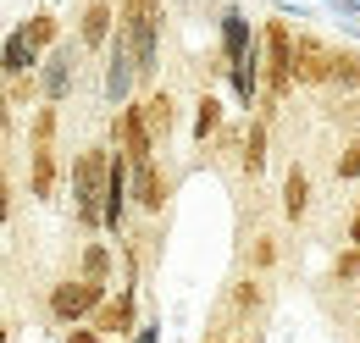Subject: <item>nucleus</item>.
<instances>
[{"label": "nucleus", "mask_w": 360, "mask_h": 343, "mask_svg": "<svg viewBox=\"0 0 360 343\" xmlns=\"http://www.w3.org/2000/svg\"><path fill=\"white\" fill-rule=\"evenodd\" d=\"M111 155L117 144H89L72 161V200L84 227H105V200H111Z\"/></svg>", "instance_id": "nucleus-1"}, {"label": "nucleus", "mask_w": 360, "mask_h": 343, "mask_svg": "<svg viewBox=\"0 0 360 343\" xmlns=\"http://www.w3.org/2000/svg\"><path fill=\"white\" fill-rule=\"evenodd\" d=\"M294 44H300V34H294L283 17H271L266 28H261V72H266V100H261V117H271V111H277V100L300 84V72H294Z\"/></svg>", "instance_id": "nucleus-2"}, {"label": "nucleus", "mask_w": 360, "mask_h": 343, "mask_svg": "<svg viewBox=\"0 0 360 343\" xmlns=\"http://www.w3.org/2000/svg\"><path fill=\"white\" fill-rule=\"evenodd\" d=\"M56 128H61V117H56V105L45 100V105L34 111V128H28V194H34V200H50V194H56V183H61Z\"/></svg>", "instance_id": "nucleus-3"}, {"label": "nucleus", "mask_w": 360, "mask_h": 343, "mask_svg": "<svg viewBox=\"0 0 360 343\" xmlns=\"http://www.w3.org/2000/svg\"><path fill=\"white\" fill-rule=\"evenodd\" d=\"M122 34L134 44L139 84H155V56H161V0H122Z\"/></svg>", "instance_id": "nucleus-4"}, {"label": "nucleus", "mask_w": 360, "mask_h": 343, "mask_svg": "<svg viewBox=\"0 0 360 343\" xmlns=\"http://www.w3.org/2000/svg\"><path fill=\"white\" fill-rule=\"evenodd\" d=\"M100 299H105V283H94V277H67V283H56V288H50V316L72 327V321L94 316Z\"/></svg>", "instance_id": "nucleus-5"}, {"label": "nucleus", "mask_w": 360, "mask_h": 343, "mask_svg": "<svg viewBox=\"0 0 360 343\" xmlns=\"http://www.w3.org/2000/svg\"><path fill=\"white\" fill-rule=\"evenodd\" d=\"M111 144L128 155V161H155V133H150V122H144V111H139V100H128L117 117H111Z\"/></svg>", "instance_id": "nucleus-6"}, {"label": "nucleus", "mask_w": 360, "mask_h": 343, "mask_svg": "<svg viewBox=\"0 0 360 343\" xmlns=\"http://www.w3.org/2000/svg\"><path fill=\"white\" fill-rule=\"evenodd\" d=\"M167 200H172V177L155 167V161H139V167H134V205L144 216H161V211H167Z\"/></svg>", "instance_id": "nucleus-7"}, {"label": "nucleus", "mask_w": 360, "mask_h": 343, "mask_svg": "<svg viewBox=\"0 0 360 343\" xmlns=\"http://www.w3.org/2000/svg\"><path fill=\"white\" fill-rule=\"evenodd\" d=\"M111 34H117V0H89L78 17V44L94 56V50H111Z\"/></svg>", "instance_id": "nucleus-8"}, {"label": "nucleus", "mask_w": 360, "mask_h": 343, "mask_svg": "<svg viewBox=\"0 0 360 343\" xmlns=\"http://www.w3.org/2000/svg\"><path fill=\"white\" fill-rule=\"evenodd\" d=\"M294 72H300V84L321 89L333 78V44L316 39V34H300V44H294Z\"/></svg>", "instance_id": "nucleus-9"}, {"label": "nucleus", "mask_w": 360, "mask_h": 343, "mask_svg": "<svg viewBox=\"0 0 360 343\" xmlns=\"http://www.w3.org/2000/svg\"><path fill=\"white\" fill-rule=\"evenodd\" d=\"M78 50H84V44H78ZM78 50H72V44H56V50L45 56V72H39V89H45V100H50V105H61V100L72 94V72H78L72 61H78Z\"/></svg>", "instance_id": "nucleus-10"}, {"label": "nucleus", "mask_w": 360, "mask_h": 343, "mask_svg": "<svg viewBox=\"0 0 360 343\" xmlns=\"http://www.w3.org/2000/svg\"><path fill=\"white\" fill-rule=\"evenodd\" d=\"M134 316H139V304H134V294L122 288V294H105L100 299V310H94V332H105V338H122V332H134Z\"/></svg>", "instance_id": "nucleus-11"}, {"label": "nucleus", "mask_w": 360, "mask_h": 343, "mask_svg": "<svg viewBox=\"0 0 360 343\" xmlns=\"http://www.w3.org/2000/svg\"><path fill=\"white\" fill-rule=\"evenodd\" d=\"M305 211H311V172L288 167L283 172V216L288 221H305Z\"/></svg>", "instance_id": "nucleus-12"}, {"label": "nucleus", "mask_w": 360, "mask_h": 343, "mask_svg": "<svg viewBox=\"0 0 360 343\" xmlns=\"http://www.w3.org/2000/svg\"><path fill=\"white\" fill-rule=\"evenodd\" d=\"M139 111H144V122H150V133H155V144L172 138V94H167V89H150V94L139 100Z\"/></svg>", "instance_id": "nucleus-13"}, {"label": "nucleus", "mask_w": 360, "mask_h": 343, "mask_svg": "<svg viewBox=\"0 0 360 343\" xmlns=\"http://www.w3.org/2000/svg\"><path fill=\"white\" fill-rule=\"evenodd\" d=\"M327 89H338V94L360 89V50H349V44H333V78H327Z\"/></svg>", "instance_id": "nucleus-14"}, {"label": "nucleus", "mask_w": 360, "mask_h": 343, "mask_svg": "<svg viewBox=\"0 0 360 343\" xmlns=\"http://www.w3.org/2000/svg\"><path fill=\"white\" fill-rule=\"evenodd\" d=\"M194 138L205 144V138H222V100L217 94H200V105H194Z\"/></svg>", "instance_id": "nucleus-15"}, {"label": "nucleus", "mask_w": 360, "mask_h": 343, "mask_svg": "<svg viewBox=\"0 0 360 343\" xmlns=\"http://www.w3.org/2000/svg\"><path fill=\"white\" fill-rule=\"evenodd\" d=\"M266 122H271V117H255V122H250V133H244V155H238V161H244V172H250V177L266 167Z\"/></svg>", "instance_id": "nucleus-16"}, {"label": "nucleus", "mask_w": 360, "mask_h": 343, "mask_svg": "<svg viewBox=\"0 0 360 343\" xmlns=\"http://www.w3.org/2000/svg\"><path fill=\"white\" fill-rule=\"evenodd\" d=\"M22 34H28V44H34V50H56V39H61V22H56L50 11H34V17L22 22Z\"/></svg>", "instance_id": "nucleus-17"}, {"label": "nucleus", "mask_w": 360, "mask_h": 343, "mask_svg": "<svg viewBox=\"0 0 360 343\" xmlns=\"http://www.w3.org/2000/svg\"><path fill=\"white\" fill-rule=\"evenodd\" d=\"M34 94H45L34 72H6V111H22V105H28Z\"/></svg>", "instance_id": "nucleus-18"}, {"label": "nucleus", "mask_w": 360, "mask_h": 343, "mask_svg": "<svg viewBox=\"0 0 360 343\" xmlns=\"http://www.w3.org/2000/svg\"><path fill=\"white\" fill-rule=\"evenodd\" d=\"M34 61H39V50L28 44V34L17 28L11 34V44H6V72H34Z\"/></svg>", "instance_id": "nucleus-19"}, {"label": "nucleus", "mask_w": 360, "mask_h": 343, "mask_svg": "<svg viewBox=\"0 0 360 343\" xmlns=\"http://www.w3.org/2000/svg\"><path fill=\"white\" fill-rule=\"evenodd\" d=\"M84 277H94V283L111 277V250H105V244H89V250H84Z\"/></svg>", "instance_id": "nucleus-20"}, {"label": "nucleus", "mask_w": 360, "mask_h": 343, "mask_svg": "<svg viewBox=\"0 0 360 343\" xmlns=\"http://www.w3.org/2000/svg\"><path fill=\"white\" fill-rule=\"evenodd\" d=\"M333 172H338V183H349V177H360V133L338 150V161H333Z\"/></svg>", "instance_id": "nucleus-21"}, {"label": "nucleus", "mask_w": 360, "mask_h": 343, "mask_svg": "<svg viewBox=\"0 0 360 343\" xmlns=\"http://www.w3.org/2000/svg\"><path fill=\"white\" fill-rule=\"evenodd\" d=\"M261 299H266V288H261L255 277H244V283L233 288V310H261Z\"/></svg>", "instance_id": "nucleus-22"}, {"label": "nucleus", "mask_w": 360, "mask_h": 343, "mask_svg": "<svg viewBox=\"0 0 360 343\" xmlns=\"http://www.w3.org/2000/svg\"><path fill=\"white\" fill-rule=\"evenodd\" d=\"M333 277H338V283H355V277H360V244H355V238H349L344 255L333 260Z\"/></svg>", "instance_id": "nucleus-23"}, {"label": "nucleus", "mask_w": 360, "mask_h": 343, "mask_svg": "<svg viewBox=\"0 0 360 343\" xmlns=\"http://www.w3.org/2000/svg\"><path fill=\"white\" fill-rule=\"evenodd\" d=\"M250 260H255V266H271V260H277V244H271L266 233L255 238V250H250Z\"/></svg>", "instance_id": "nucleus-24"}, {"label": "nucleus", "mask_w": 360, "mask_h": 343, "mask_svg": "<svg viewBox=\"0 0 360 343\" xmlns=\"http://www.w3.org/2000/svg\"><path fill=\"white\" fill-rule=\"evenodd\" d=\"M67 343H105V332H94V327L89 332H67Z\"/></svg>", "instance_id": "nucleus-25"}, {"label": "nucleus", "mask_w": 360, "mask_h": 343, "mask_svg": "<svg viewBox=\"0 0 360 343\" xmlns=\"http://www.w3.org/2000/svg\"><path fill=\"white\" fill-rule=\"evenodd\" d=\"M349 238H355V244H360V211L349 216Z\"/></svg>", "instance_id": "nucleus-26"}, {"label": "nucleus", "mask_w": 360, "mask_h": 343, "mask_svg": "<svg viewBox=\"0 0 360 343\" xmlns=\"http://www.w3.org/2000/svg\"><path fill=\"white\" fill-rule=\"evenodd\" d=\"M217 343H238V338H217Z\"/></svg>", "instance_id": "nucleus-27"}]
</instances>
